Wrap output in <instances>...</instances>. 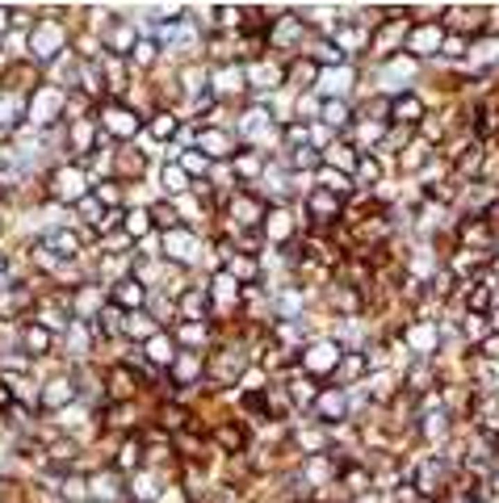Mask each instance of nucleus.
I'll return each mask as SVG.
<instances>
[{"label": "nucleus", "instance_id": "nucleus-1", "mask_svg": "<svg viewBox=\"0 0 499 503\" xmlns=\"http://www.w3.org/2000/svg\"><path fill=\"white\" fill-rule=\"evenodd\" d=\"M336 356H340V348H336V344H315L302 361H306V369H332V365H336Z\"/></svg>", "mask_w": 499, "mask_h": 503}, {"label": "nucleus", "instance_id": "nucleus-2", "mask_svg": "<svg viewBox=\"0 0 499 503\" xmlns=\"http://www.w3.org/2000/svg\"><path fill=\"white\" fill-rule=\"evenodd\" d=\"M72 395H76V390H72L67 377H55V382L42 390V403H47V407H63V403H72Z\"/></svg>", "mask_w": 499, "mask_h": 503}, {"label": "nucleus", "instance_id": "nucleus-3", "mask_svg": "<svg viewBox=\"0 0 499 503\" xmlns=\"http://www.w3.org/2000/svg\"><path fill=\"white\" fill-rule=\"evenodd\" d=\"M105 122H109V131H113V135H135V126H139L135 113H126V109H109Z\"/></svg>", "mask_w": 499, "mask_h": 503}, {"label": "nucleus", "instance_id": "nucleus-4", "mask_svg": "<svg viewBox=\"0 0 499 503\" xmlns=\"http://www.w3.org/2000/svg\"><path fill=\"white\" fill-rule=\"evenodd\" d=\"M311 214H315L319 222H327V218H336V197H332L327 189H323V193H315V197H311Z\"/></svg>", "mask_w": 499, "mask_h": 503}, {"label": "nucleus", "instance_id": "nucleus-5", "mask_svg": "<svg viewBox=\"0 0 499 503\" xmlns=\"http://www.w3.org/2000/svg\"><path fill=\"white\" fill-rule=\"evenodd\" d=\"M26 348H34V352L42 356V352L51 348V331H47V327H38V323H30V327H26Z\"/></svg>", "mask_w": 499, "mask_h": 503}, {"label": "nucleus", "instance_id": "nucleus-6", "mask_svg": "<svg viewBox=\"0 0 499 503\" xmlns=\"http://www.w3.org/2000/svg\"><path fill=\"white\" fill-rule=\"evenodd\" d=\"M55 42H59V26H51V22H47V26H42V30H38V34H34V47H38V55H42V59H47V55H51V47H55Z\"/></svg>", "mask_w": 499, "mask_h": 503}, {"label": "nucleus", "instance_id": "nucleus-7", "mask_svg": "<svg viewBox=\"0 0 499 503\" xmlns=\"http://www.w3.org/2000/svg\"><path fill=\"white\" fill-rule=\"evenodd\" d=\"M55 193H59V197H80V176H76L72 168L59 172V176H55Z\"/></svg>", "mask_w": 499, "mask_h": 503}, {"label": "nucleus", "instance_id": "nucleus-8", "mask_svg": "<svg viewBox=\"0 0 499 503\" xmlns=\"http://www.w3.org/2000/svg\"><path fill=\"white\" fill-rule=\"evenodd\" d=\"M147 356H152V361H164V365H168V361H172V340H168V336H156V340L147 344Z\"/></svg>", "mask_w": 499, "mask_h": 503}, {"label": "nucleus", "instance_id": "nucleus-9", "mask_svg": "<svg viewBox=\"0 0 499 503\" xmlns=\"http://www.w3.org/2000/svg\"><path fill=\"white\" fill-rule=\"evenodd\" d=\"M84 486H88L84 478H67V482H63V499H72V503H84V499H88V490H84Z\"/></svg>", "mask_w": 499, "mask_h": 503}, {"label": "nucleus", "instance_id": "nucleus-10", "mask_svg": "<svg viewBox=\"0 0 499 503\" xmlns=\"http://www.w3.org/2000/svg\"><path fill=\"white\" fill-rule=\"evenodd\" d=\"M202 147H206L210 156H227V135H214V131H210V135H202Z\"/></svg>", "mask_w": 499, "mask_h": 503}, {"label": "nucleus", "instance_id": "nucleus-11", "mask_svg": "<svg viewBox=\"0 0 499 503\" xmlns=\"http://www.w3.org/2000/svg\"><path fill=\"white\" fill-rule=\"evenodd\" d=\"M117 302H143L139 281H122V286H117Z\"/></svg>", "mask_w": 499, "mask_h": 503}, {"label": "nucleus", "instance_id": "nucleus-12", "mask_svg": "<svg viewBox=\"0 0 499 503\" xmlns=\"http://www.w3.org/2000/svg\"><path fill=\"white\" fill-rule=\"evenodd\" d=\"M403 113V122H411V117H420V101H411V97H403V101H395V117Z\"/></svg>", "mask_w": 499, "mask_h": 503}, {"label": "nucleus", "instance_id": "nucleus-13", "mask_svg": "<svg viewBox=\"0 0 499 503\" xmlns=\"http://www.w3.org/2000/svg\"><path fill=\"white\" fill-rule=\"evenodd\" d=\"M51 247H59V256H76V235H51Z\"/></svg>", "mask_w": 499, "mask_h": 503}, {"label": "nucleus", "instance_id": "nucleus-14", "mask_svg": "<svg viewBox=\"0 0 499 503\" xmlns=\"http://www.w3.org/2000/svg\"><path fill=\"white\" fill-rule=\"evenodd\" d=\"M319 407H323L327 415H340V411H344V399H340V395H323V399H319Z\"/></svg>", "mask_w": 499, "mask_h": 503}, {"label": "nucleus", "instance_id": "nucleus-15", "mask_svg": "<svg viewBox=\"0 0 499 503\" xmlns=\"http://www.w3.org/2000/svg\"><path fill=\"white\" fill-rule=\"evenodd\" d=\"M152 131H156V135H172V131H177V122H172L168 113H160V117L152 122Z\"/></svg>", "mask_w": 499, "mask_h": 503}, {"label": "nucleus", "instance_id": "nucleus-16", "mask_svg": "<svg viewBox=\"0 0 499 503\" xmlns=\"http://www.w3.org/2000/svg\"><path fill=\"white\" fill-rule=\"evenodd\" d=\"M411 47H416V51H424V47H436V30H420Z\"/></svg>", "mask_w": 499, "mask_h": 503}, {"label": "nucleus", "instance_id": "nucleus-17", "mask_svg": "<svg viewBox=\"0 0 499 503\" xmlns=\"http://www.w3.org/2000/svg\"><path fill=\"white\" fill-rule=\"evenodd\" d=\"M323 117H327L332 126H340V122H344V105H340V101H332V105L323 109Z\"/></svg>", "mask_w": 499, "mask_h": 503}, {"label": "nucleus", "instance_id": "nucleus-18", "mask_svg": "<svg viewBox=\"0 0 499 503\" xmlns=\"http://www.w3.org/2000/svg\"><path fill=\"white\" fill-rule=\"evenodd\" d=\"M361 181H378V164H373V160H361Z\"/></svg>", "mask_w": 499, "mask_h": 503}, {"label": "nucleus", "instance_id": "nucleus-19", "mask_svg": "<svg viewBox=\"0 0 499 503\" xmlns=\"http://www.w3.org/2000/svg\"><path fill=\"white\" fill-rule=\"evenodd\" d=\"M152 55H156L152 42H139V47H135V59H139V63H152Z\"/></svg>", "mask_w": 499, "mask_h": 503}, {"label": "nucleus", "instance_id": "nucleus-20", "mask_svg": "<svg viewBox=\"0 0 499 503\" xmlns=\"http://www.w3.org/2000/svg\"><path fill=\"white\" fill-rule=\"evenodd\" d=\"M168 189H172V193H181V189H185V176H181V172H177V168H172V172H168Z\"/></svg>", "mask_w": 499, "mask_h": 503}, {"label": "nucleus", "instance_id": "nucleus-21", "mask_svg": "<svg viewBox=\"0 0 499 503\" xmlns=\"http://www.w3.org/2000/svg\"><path fill=\"white\" fill-rule=\"evenodd\" d=\"M143 218H147V214H131V222H126V226L139 235V231H147V222H143Z\"/></svg>", "mask_w": 499, "mask_h": 503}, {"label": "nucleus", "instance_id": "nucleus-22", "mask_svg": "<svg viewBox=\"0 0 499 503\" xmlns=\"http://www.w3.org/2000/svg\"><path fill=\"white\" fill-rule=\"evenodd\" d=\"M185 168H189V172H202L206 164H202V156H185Z\"/></svg>", "mask_w": 499, "mask_h": 503}, {"label": "nucleus", "instance_id": "nucleus-23", "mask_svg": "<svg viewBox=\"0 0 499 503\" xmlns=\"http://www.w3.org/2000/svg\"><path fill=\"white\" fill-rule=\"evenodd\" d=\"M9 30V9H0V34Z\"/></svg>", "mask_w": 499, "mask_h": 503}, {"label": "nucleus", "instance_id": "nucleus-24", "mask_svg": "<svg viewBox=\"0 0 499 503\" xmlns=\"http://www.w3.org/2000/svg\"><path fill=\"white\" fill-rule=\"evenodd\" d=\"M0 269H5V256H0Z\"/></svg>", "mask_w": 499, "mask_h": 503}]
</instances>
